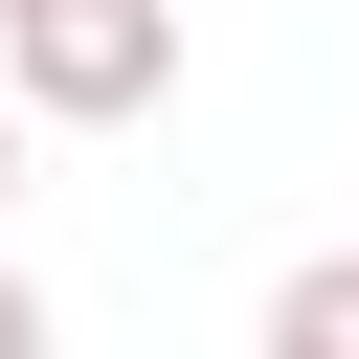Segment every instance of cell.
I'll return each instance as SVG.
<instances>
[{
	"mask_svg": "<svg viewBox=\"0 0 359 359\" xmlns=\"http://www.w3.org/2000/svg\"><path fill=\"white\" fill-rule=\"evenodd\" d=\"M180 90V0H45V22H0V112L22 135H135Z\"/></svg>",
	"mask_w": 359,
	"mask_h": 359,
	"instance_id": "cell-1",
	"label": "cell"
},
{
	"mask_svg": "<svg viewBox=\"0 0 359 359\" xmlns=\"http://www.w3.org/2000/svg\"><path fill=\"white\" fill-rule=\"evenodd\" d=\"M247 359H359V247H314V269L269 292V337H247Z\"/></svg>",
	"mask_w": 359,
	"mask_h": 359,
	"instance_id": "cell-2",
	"label": "cell"
},
{
	"mask_svg": "<svg viewBox=\"0 0 359 359\" xmlns=\"http://www.w3.org/2000/svg\"><path fill=\"white\" fill-rule=\"evenodd\" d=\"M0 359H67V337H45V292H22V247H0Z\"/></svg>",
	"mask_w": 359,
	"mask_h": 359,
	"instance_id": "cell-3",
	"label": "cell"
},
{
	"mask_svg": "<svg viewBox=\"0 0 359 359\" xmlns=\"http://www.w3.org/2000/svg\"><path fill=\"white\" fill-rule=\"evenodd\" d=\"M0 224H22V112H0Z\"/></svg>",
	"mask_w": 359,
	"mask_h": 359,
	"instance_id": "cell-4",
	"label": "cell"
},
{
	"mask_svg": "<svg viewBox=\"0 0 359 359\" xmlns=\"http://www.w3.org/2000/svg\"><path fill=\"white\" fill-rule=\"evenodd\" d=\"M0 22H45V0H0Z\"/></svg>",
	"mask_w": 359,
	"mask_h": 359,
	"instance_id": "cell-5",
	"label": "cell"
}]
</instances>
